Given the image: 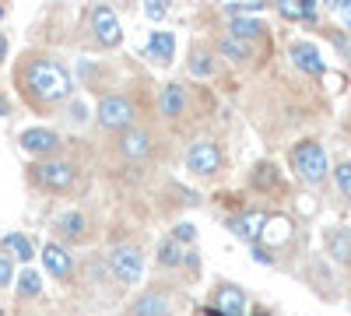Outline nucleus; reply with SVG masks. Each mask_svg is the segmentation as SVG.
<instances>
[{
  "instance_id": "obj_1",
  "label": "nucleus",
  "mask_w": 351,
  "mask_h": 316,
  "mask_svg": "<svg viewBox=\"0 0 351 316\" xmlns=\"http://www.w3.org/2000/svg\"><path fill=\"white\" fill-rule=\"evenodd\" d=\"M21 84H25V95L36 102H64L74 88L71 74L53 60H32L21 71Z\"/></svg>"
},
{
  "instance_id": "obj_2",
  "label": "nucleus",
  "mask_w": 351,
  "mask_h": 316,
  "mask_svg": "<svg viewBox=\"0 0 351 316\" xmlns=\"http://www.w3.org/2000/svg\"><path fill=\"white\" fill-rule=\"evenodd\" d=\"M291 169L299 172V180L306 183H324V176L330 172L327 151L316 145V141H302V145L291 148Z\"/></svg>"
},
{
  "instance_id": "obj_3",
  "label": "nucleus",
  "mask_w": 351,
  "mask_h": 316,
  "mask_svg": "<svg viewBox=\"0 0 351 316\" xmlns=\"http://www.w3.org/2000/svg\"><path fill=\"white\" fill-rule=\"evenodd\" d=\"M134 106L127 95H102L99 102V123L109 127V130H130L134 127Z\"/></svg>"
},
{
  "instance_id": "obj_4",
  "label": "nucleus",
  "mask_w": 351,
  "mask_h": 316,
  "mask_svg": "<svg viewBox=\"0 0 351 316\" xmlns=\"http://www.w3.org/2000/svg\"><path fill=\"white\" fill-rule=\"evenodd\" d=\"M109 267H112V274L120 278L123 284H137L141 281V274H144V256H141V250L137 246H116L112 253H109Z\"/></svg>"
},
{
  "instance_id": "obj_5",
  "label": "nucleus",
  "mask_w": 351,
  "mask_h": 316,
  "mask_svg": "<svg viewBox=\"0 0 351 316\" xmlns=\"http://www.w3.org/2000/svg\"><path fill=\"white\" fill-rule=\"evenodd\" d=\"M32 176H36V183L39 186H46V190H71L74 186V165L71 162H39L36 169H32Z\"/></svg>"
},
{
  "instance_id": "obj_6",
  "label": "nucleus",
  "mask_w": 351,
  "mask_h": 316,
  "mask_svg": "<svg viewBox=\"0 0 351 316\" xmlns=\"http://www.w3.org/2000/svg\"><path fill=\"white\" fill-rule=\"evenodd\" d=\"M186 169L197 172V176H215V172L221 169V151H218L215 141H197V145H190Z\"/></svg>"
},
{
  "instance_id": "obj_7",
  "label": "nucleus",
  "mask_w": 351,
  "mask_h": 316,
  "mask_svg": "<svg viewBox=\"0 0 351 316\" xmlns=\"http://www.w3.org/2000/svg\"><path fill=\"white\" fill-rule=\"evenodd\" d=\"M92 28H95V39H99L102 46H116V42L123 39L120 18H116V11H112L109 4H99V8L92 11Z\"/></svg>"
},
{
  "instance_id": "obj_8",
  "label": "nucleus",
  "mask_w": 351,
  "mask_h": 316,
  "mask_svg": "<svg viewBox=\"0 0 351 316\" xmlns=\"http://www.w3.org/2000/svg\"><path fill=\"white\" fill-rule=\"evenodd\" d=\"M263 225H267V215H263V211H246V215H239V218L228 221L232 236H239V239H246V243H253V246H256V239L263 236Z\"/></svg>"
},
{
  "instance_id": "obj_9",
  "label": "nucleus",
  "mask_w": 351,
  "mask_h": 316,
  "mask_svg": "<svg viewBox=\"0 0 351 316\" xmlns=\"http://www.w3.org/2000/svg\"><path fill=\"white\" fill-rule=\"evenodd\" d=\"M21 148L28 155H49V151L60 148V137H56L53 130H46V127H32V130L21 134Z\"/></svg>"
},
{
  "instance_id": "obj_10",
  "label": "nucleus",
  "mask_w": 351,
  "mask_h": 316,
  "mask_svg": "<svg viewBox=\"0 0 351 316\" xmlns=\"http://www.w3.org/2000/svg\"><path fill=\"white\" fill-rule=\"evenodd\" d=\"M120 151H123L127 158H134V162L148 158V155H152V134H148V130H141V127L123 130V137H120Z\"/></svg>"
},
{
  "instance_id": "obj_11",
  "label": "nucleus",
  "mask_w": 351,
  "mask_h": 316,
  "mask_svg": "<svg viewBox=\"0 0 351 316\" xmlns=\"http://www.w3.org/2000/svg\"><path fill=\"white\" fill-rule=\"evenodd\" d=\"M43 264H46V271H49L53 278H60V281H67L71 271H74L71 253H67L64 246H56V243H49V246L43 250Z\"/></svg>"
},
{
  "instance_id": "obj_12",
  "label": "nucleus",
  "mask_w": 351,
  "mask_h": 316,
  "mask_svg": "<svg viewBox=\"0 0 351 316\" xmlns=\"http://www.w3.org/2000/svg\"><path fill=\"white\" fill-rule=\"evenodd\" d=\"M291 60H295V67L299 71H306V74H324V56H319V49L313 46V42H295L291 46Z\"/></svg>"
},
{
  "instance_id": "obj_13",
  "label": "nucleus",
  "mask_w": 351,
  "mask_h": 316,
  "mask_svg": "<svg viewBox=\"0 0 351 316\" xmlns=\"http://www.w3.org/2000/svg\"><path fill=\"white\" fill-rule=\"evenodd\" d=\"M158 109H162V117H183V109H186V92H183V84H165L162 95H158Z\"/></svg>"
},
{
  "instance_id": "obj_14",
  "label": "nucleus",
  "mask_w": 351,
  "mask_h": 316,
  "mask_svg": "<svg viewBox=\"0 0 351 316\" xmlns=\"http://www.w3.org/2000/svg\"><path fill=\"white\" fill-rule=\"evenodd\" d=\"M215 309H218L221 316H243V309H246V295L236 289V284H225V289H218V302H215Z\"/></svg>"
},
{
  "instance_id": "obj_15",
  "label": "nucleus",
  "mask_w": 351,
  "mask_h": 316,
  "mask_svg": "<svg viewBox=\"0 0 351 316\" xmlns=\"http://www.w3.org/2000/svg\"><path fill=\"white\" fill-rule=\"evenodd\" d=\"M144 53H148L155 64H169V60H172V53H176V39H172V32H152L148 46H144Z\"/></svg>"
},
{
  "instance_id": "obj_16",
  "label": "nucleus",
  "mask_w": 351,
  "mask_h": 316,
  "mask_svg": "<svg viewBox=\"0 0 351 316\" xmlns=\"http://www.w3.org/2000/svg\"><path fill=\"white\" fill-rule=\"evenodd\" d=\"M134 316H165L169 313V295L162 292H144L134 306H130Z\"/></svg>"
},
{
  "instance_id": "obj_17",
  "label": "nucleus",
  "mask_w": 351,
  "mask_h": 316,
  "mask_svg": "<svg viewBox=\"0 0 351 316\" xmlns=\"http://www.w3.org/2000/svg\"><path fill=\"white\" fill-rule=\"evenodd\" d=\"M0 246H4L11 256H14V260H32V256H36V250H32V239H25L21 232H8L4 236V243H0Z\"/></svg>"
},
{
  "instance_id": "obj_18",
  "label": "nucleus",
  "mask_w": 351,
  "mask_h": 316,
  "mask_svg": "<svg viewBox=\"0 0 351 316\" xmlns=\"http://www.w3.org/2000/svg\"><path fill=\"white\" fill-rule=\"evenodd\" d=\"M228 32H232V39L246 42V39H256V36L263 32V25H260V21H253V18H232Z\"/></svg>"
},
{
  "instance_id": "obj_19",
  "label": "nucleus",
  "mask_w": 351,
  "mask_h": 316,
  "mask_svg": "<svg viewBox=\"0 0 351 316\" xmlns=\"http://www.w3.org/2000/svg\"><path fill=\"white\" fill-rule=\"evenodd\" d=\"M327 246H330V256H337V260H351V228H337V232H330Z\"/></svg>"
},
{
  "instance_id": "obj_20",
  "label": "nucleus",
  "mask_w": 351,
  "mask_h": 316,
  "mask_svg": "<svg viewBox=\"0 0 351 316\" xmlns=\"http://www.w3.org/2000/svg\"><path fill=\"white\" fill-rule=\"evenodd\" d=\"M56 228H60L64 236H71V239H81L84 236V215L81 211H67V215L56 218Z\"/></svg>"
},
{
  "instance_id": "obj_21",
  "label": "nucleus",
  "mask_w": 351,
  "mask_h": 316,
  "mask_svg": "<svg viewBox=\"0 0 351 316\" xmlns=\"http://www.w3.org/2000/svg\"><path fill=\"white\" fill-rule=\"evenodd\" d=\"M288 236H291V221H288V218H267L260 239H267V243H285Z\"/></svg>"
},
{
  "instance_id": "obj_22",
  "label": "nucleus",
  "mask_w": 351,
  "mask_h": 316,
  "mask_svg": "<svg viewBox=\"0 0 351 316\" xmlns=\"http://www.w3.org/2000/svg\"><path fill=\"white\" fill-rule=\"evenodd\" d=\"M281 18H288V21L316 18V4H313V0H299V4H281Z\"/></svg>"
},
{
  "instance_id": "obj_23",
  "label": "nucleus",
  "mask_w": 351,
  "mask_h": 316,
  "mask_svg": "<svg viewBox=\"0 0 351 316\" xmlns=\"http://www.w3.org/2000/svg\"><path fill=\"white\" fill-rule=\"evenodd\" d=\"M158 264H162V267H180V264H183L180 243H176V239H165L162 250H158Z\"/></svg>"
},
{
  "instance_id": "obj_24",
  "label": "nucleus",
  "mask_w": 351,
  "mask_h": 316,
  "mask_svg": "<svg viewBox=\"0 0 351 316\" xmlns=\"http://www.w3.org/2000/svg\"><path fill=\"white\" fill-rule=\"evenodd\" d=\"M18 292H21V295H39V292H43V281H39V274H36L32 267L18 274Z\"/></svg>"
},
{
  "instance_id": "obj_25",
  "label": "nucleus",
  "mask_w": 351,
  "mask_h": 316,
  "mask_svg": "<svg viewBox=\"0 0 351 316\" xmlns=\"http://www.w3.org/2000/svg\"><path fill=\"white\" fill-rule=\"evenodd\" d=\"M221 53L228 56V60H246V56H250V46L228 36V39H221Z\"/></svg>"
},
{
  "instance_id": "obj_26",
  "label": "nucleus",
  "mask_w": 351,
  "mask_h": 316,
  "mask_svg": "<svg viewBox=\"0 0 351 316\" xmlns=\"http://www.w3.org/2000/svg\"><path fill=\"white\" fill-rule=\"evenodd\" d=\"M225 11L232 18H243V14H260L263 4H256V0H239V4H225Z\"/></svg>"
},
{
  "instance_id": "obj_27",
  "label": "nucleus",
  "mask_w": 351,
  "mask_h": 316,
  "mask_svg": "<svg viewBox=\"0 0 351 316\" xmlns=\"http://www.w3.org/2000/svg\"><path fill=\"white\" fill-rule=\"evenodd\" d=\"M274 183H278V176H274V165H256L253 186H256V190H267V186H274Z\"/></svg>"
},
{
  "instance_id": "obj_28",
  "label": "nucleus",
  "mask_w": 351,
  "mask_h": 316,
  "mask_svg": "<svg viewBox=\"0 0 351 316\" xmlns=\"http://www.w3.org/2000/svg\"><path fill=\"white\" fill-rule=\"evenodd\" d=\"M334 180H337V190L351 200V162H344V165L334 169Z\"/></svg>"
},
{
  "instance_id": "obj_29",
  "label": "nucleus",
  "mask_w": 351,
  "mask_h": 316,
  "mask_svg": "<svg viewBox=\"0 0 351 316\" xmlns=\"http://www.w3.org/2000/svg\"><path fill=\"white\" fill-rule=\"evenodd\" d=\"M190 71H193L197 77H208V74H211V56H200V53H197L193 64H190Z\"/></svg>"
},
{
  "instance_id": "obj_30",
  "label": "nucleus",
  "mask_w": 351,
  "mask_h": 316,
  "mask_svg": "<svg viewBox=\"0 0 351 316\" xmlns=\"http://www.w3.org/2000/svg\"><path fill=\"white\" fill-rule=\"evenodd\" d=\"M193 236H197V232H193V225H186V221H183V225H176V232H172L176 243H190Z\"/></svg>"
},
{
  "instance_id": "obj_31",
  "label": "nucleus",
  "mask_w": 351,
  "mask_h": 316,
  "mask_svg": "<svg viewBox=\"0 0 351 316\" xmlns=\"http://www.w3.org/2000/svg\"><path fill=\"white\" fill-rule=\"evenodd\" d=\"M0 284H11V256L0 253Z\"/></svg>"
},
{
  "instance_id": "obj_32",
  "label": "nucleus",
  "mask_w": 351,
  "mask_h": 316,
  "mask_svg": "<svg viewBox=\"0 0 351 316\" xmlns=\"http://www.w3.org/2000/svg\"><path fill=\"white\" fill-rule=\"evenodd\" d=\"M253 260H260V264H271L274 256H271L267 250H260V246H253Z\"/></svg>"
},
{
  "instance_id": "obj_33",
  "label": "nucleus",
  "mask_w": 351,
  "mask_h": 316,
  "mask_svg": "<svg viewBox=\"0 0 351 316\" xmlns=\"http://www.w3.org/2000/svg\"><path fill=\"white\" fill-rule=\"evenodd\" d=\"M162 14H165V8H162V0H155V4H148V18H155V21H158Z\"/></svg>"
},
{
  "instance_id": "obj_34",
  "label": "nucleus",
  "mask_w": 351,
  "mask_h": 316,
  "mask_svg": "<svg viewBox=\"0 0 351 316\" xmlns=\"http://www.w3.org/2000/svg\"><path fill=\"white\" fill-rule=\"evenodd\" d=\"M337 8H341V14H344V21L351 25V4H337Z\"/></svg>"
},
{
  "instance_id": "obj_35",
  "label": "nucleus",
  "mask_w": 351,
  "mask_h": 316,
  "mask_svg": "<svg viewBox=\"0 0 351 316\" xmlns=\"http://www.w3.org/2000/svg\"><path fill=\"white\" fill-rule=\"evenodd\" d=\"M4 56H8V39L0 36V60H4Z\"/></svg>"
},
{
  "instance_id": "obj_36",
  "label": "nucleus",
  "mask_w": 351,
  "mask_h": 316,
  "mask_svg": "<svg viewBox=\"0 0 351 316\" xmlns=\"http://www.w3.org/2000/svg\"><path fill=\"white\" fill-rule=\"evenodd\" d=\"M4 112H8V102H4V95H0V117H4Z\"/></svg>"
},
{
  "instance_id": "obj_37",
  "label": "nucleus",
  "mask_w": 351,
  "mask_h": 316,
  "mask_svg": "<svg viewBox=\"0 0 351 316\" xmlns=\"http://www.w3.org/2000/svg\"><path fill=\"white\" fill-rule=\"evenodd\" d=\"M204 313H208V316H221V313H218L215 306H208V309H204Z\"/></svg>"
},
{
  "instance_id": "obj_38",
  "label": "nucleus",
  "mask_w": 351,
  "mask_h": 316,
  "mask_svg": "<svg viewBox=\"0 0 351 316\" xmlns=\"http://www.w3.org/2000/svg\"><path fill=\"white\" fill-rule=\"evenodd\" d=\"M0 21H4V4H0Z\"/></svg>"
},
{
  "instance_id": "obj_39",
  "label": "nucleus",
  "mask_w": 351,
  "mask_h": 316,
  "mask_svg": "<svg viewBox=\"0 0 351 316\" xmlns=\"http://www.w3.org/2000/svg\"><path fill=\"white\" fill-rule=\"evenodd\" d=\"M260 316H263V313H260Z\"/></svg>"
}]
</instances>
